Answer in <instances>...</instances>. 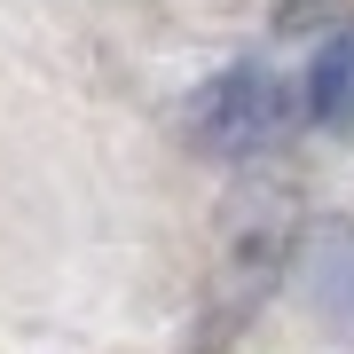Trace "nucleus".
Segmentation results:
<instances>
[{
    "instance_id": "1",
    "label": "nucleus",
    "mask_w": 354,
    "mask_h": 354,
    "mask_svg": "<svg viewBox=\"0 0 354 354\" xmlns=\"http://www.w3.org/2000/svg\"><path fill=\"white\" fill-rule=\"evenodd\" d=\"M189 127H197L205 150L252 158V150H268V142H283V127H291V87H283L276 71H260V64H236V71H221L213 87L189 102Z\"/></svg>"
},
{
    "instance_id": "2",
    "label": "nucleus",
    "mask_w": 354,
    "mask_h": 354,
    "mask_svg": "<svg viewBox=\"0 0 354 354\" xmlns=\"http://www.w3.org/2000/svg\"><path fill=\"white\" fill-rule=\"evenodd\" d=\"M307 299L323 307L339 339H354V228H330L307 244Z\"/></svg>"
},
{
    "instance_id": "3",
    "label": "nucleus",
    "mask_w": 354,
    "mask_h": 354,
    "mask_svg": "<svg viewBox=\"0 0 354 354\" xmlns=\"http://www.w3.org/2000/svg\"><path fill=\"white\" fill-rule=\"evenodd\" d=\"M307 111H315V127L354 134V32H339L315 55V71H307Z\"/></svg>"
}]
</instances>
